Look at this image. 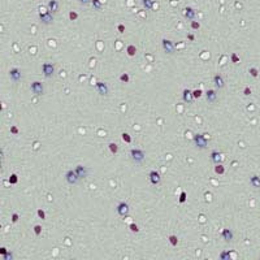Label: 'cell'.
Segmentation results:
<instances>
[{"label": "cell", "instance_id": "obj_5", "mask_svg": "<svg viewBox=\"0 0 260 260\" xmlns=\"http://www.w3.org/2000/svg\"><path fill=\"white\" fill-rule=\"evenodd\" d=\"M117 213L120 215V216H126V215L129 213V205L128 203H120L119 205H117Z\"/></svg>", "mask_w": 260, "mask_h": 260}, {"label": "cell", "instance_id": "obj_30", "mask_svg": "<svg viewBox=\"0 0 260 260\" xmlns=\"http://www.w3.org/2000/svg\"><path fill=\"white\" fill-rule=\"evenodd\" d=\"M9 182L11 183H16L17 182V176H16V174H12L11 178H9Z\"/></svg>", "mask_w": 260, "mask_h": 260}, {"label": "cell", "instance_id": "obj_11", "mask_svg": "<svg viewBox=\"0 0 260 260\" xmlns=\"http://www.w3.org/2000/svg\"><path fill=\"white\" fill-rule=\"evenodd\" d=\"M74 170L77 172V174H78V177H80V178H85V177L87 176V169L83 168L82 165H78V167L75 168Z\"/></svg>", "mask_w": 260, "mask_h": 260}, {"label": "cell", "instance_id": "obj_10", "mask_svg": "<svg viewBox=\"0 0 260 260\" xmlns=\"http://www.w3.org/2000/svg\"><path fill=\"white\" fill-rule=\"evenodd\" d=\"M150 180H151V182L153 183V185H158V183L160 182V180H161V178H160V174L158 173V172H155V170H152L150 173Z\"/></svg>", "mask_w": 260, "mask_h": 260}, {"label": "cell", "instance_id": "obj_28", "mask_svg": "<svg viewBox=\"0 0 260 260\" xmlns=\"http://www.w3.org/2000/svg\"><path fill=\"white\" fill-rule=\"evenodd\" d=\"M193 95H194V98H200V96H202V90H195V91H193Z\"/></svg>", "mask_w": 260, "mask_h": 260}, {"label": "cell", "instance_id": "obj_42", "mask_svg": "<svg viewBox=\"0 0 260 260\" xmlns=\"http://www.w3.org/2000/svg\"><path fill=\"white\" fill-rule=\"evenodd\" d=\"M250 92H251V90L249 89V87H246V89H244V95H249Z\"/></svg>", "mask_w": 260, "mask_h": 260}, {"label": "cell", "instance_id": "obj_35", "mask_svg": "<svg viewBox=\"0 0 260 260\" xmlns=\"http://www.w3.org/2000/svg\"><path fill=\"white\" fill-rule=\"evenodd\" d=\"M250 73H251V75L256 77V75H258V70H256L255 68H251V69H250Z\"/></svg>", "mask_w": 260, "mask_h": 260}, {"label": "cell", "instance_id": "obj_18", "mask_svg": "<svg viewBox=\"0 0 260 260\" xmlns=\"http://www.w3.org/2000/svg\"><path fill=\"white\" fill-rule=\"evenodd\" d=\"M185 16H186V18H189V20H193L195 17V11L193 9V8H186L185 9Z\"/></svg>", "mask_w": 260, "mask_h": 260}, {"label": "cell", "instance_id": "obj_6", "mask_svg": "<svg viewBox=\"0 0 260 260\" xmlns=\"http://www.w3.org/2000/svg\"><path fill=\"white\" fill-rule=\"evenodd\" d=\"M163 47H164V50L167 51L168 53H173L174 52V46H173V43H172L170 40L164 39V40H163Z\"/></svg>", "mask_w": 260, "mask_h": 260}, {"label": "cell", "instance_id": "obj_33", "mask_svg": "<svg viewBox=\"0 0 260 260\" xmlns=\"http://www.w3.org/2000/svg\"><path fill=\"white\" fill-rule=\"evenodd\" d=\"M186 200V193H181V196H180V202L181 203H183V202Z\"/></svg>", "mask_w": 260, "mask_h": 260}, {"label": "cell", "instance_id": "obj_27", "mask_svg": "<svg viewBox=\"0 0 260 260\" xmlns=\"http://www.w3.org/2000/svg\"><path fill=\"white\" fill-rule=\"evenodd\" d=\"M122 139L126 142V143H130V142H131V138H130V135L128 134V133H124L122 134Z\"/></svg>", "mask_w": 260, "mask_h": 260}, {"label": "cell", "instance_id": "obj_9", "mask_svg": "<svg viewBox=\"0 0 260 260\" xmlns=\"http://www.w3.org/2000/svg\"><path fill=\"white\" fill-rule=\"evenodd\" d=\"M96 89H98V91L100 95H107L108 94V86L105 83L103 82H98L96 83Z\"/></svg>", "mask_w": 260, "mask_h": 260}, {"label": "cell", "instance_id": "obj_25", "mask_svg": "<svg viewBox=\"0 0 260 260\" xmlns=\"http://www.w3.org/2000/svg\"><path fill=\"white\" fill-rule=\"evenodd\" d=\"M109 148H111V151L113 153H117V151H119V146H117L116 143H111L109 144Z\"/></svg>", "mask_w": 260, "mask_h": 260}, {"label": "cell", "instance_id": "obj_13", "mask_svg": "<svg viewBox=\"0 0 260 260\" xmlns=\"http://www.w3.org/2000/svg\"><path fill=\"white\" fill-rule=\"evenodd\" d=\"M222 238H224V239H225L226 242L232 241V239H233V232L229 230V229H224V230H222Z\"/></svg>", "mask_w": 260, "mask_h": 260}, {"label": "cell", "instance_id": "obj_32", "mask_svg": "<svg viewBox=\"0 0 260 260\" xmlns=\"http://www.w3.org/2000/svg\"><path fill=\"white\" fill-rule=\"evenodd\" d=\"M34 232H35V234H37V235H39V234H40V232H42V228H40L39 225H35Z\"/></svg>", "mask_w": 260, "mask_h": 260}, {"label": "cell", "instance_id": "obj_34", "mask_svg": "<svg viewBox=\"0 0 260 260\" xmlns=\"http://www.w3.org/2000/svg\"><path fill=\"white\" fill-rule=\"evenodd\" d=\"M121 81H124V82H129V75L128 74H122V75H121Z\"/></svg>", "mask_w": 260, "mask_h": 260}, {"label": "cell", "instance_id": "obj_19", "mask_svg": "<svg viewBox=\"0 0 260 260\" xmlns=\"http://www.w3.org/2000/svg\"><path fill=\"white\" fill-rule=\"evenodd\" d=\"M211 159H212V161H213V163L219 164V161L221 160V153L217 152V151H213V152L211 153Z\"/></svg>", "mask_w": 260, "mask_h": 260}, {"label": "cell", "instance_id": "obj_8", "mask_svg": "<svg viewBox=\"0 0 260 260\" xmlns=\"http://www.w3.org/2000/svg\"><path fill=\"white\" fill-rule=\"evenodd\" d=\"M40 20L43 23H51L53 21V16L51 14V12H46V13L40 14Z\"/></svg>", "mask_w": 260, "mask_h": 260}, {"label": "cell", "instance_id": "obj_26", "mask_svg": "<svg viewBox=\"0 0 260 260\" xmlns=\"http://www.w3.org/2000/svg\"><path fill=\"white\" fill-rule=\"evenodd\" d=\"M169 241H170V243L173 244V246H177L178 239H177V237H176V235H170V237H169Z\"/></svg>", "mask_w": 260, "mask_h": 260}, {"label": "cell", "instance_id": "obj_44", "mask_svg": "<svg viewBox=\"0 0 260 260\" xmlns=\"http://www.w3.org/2000/svg\"><path fill=\"white\" fill-rule=\"evenodd\" d=\"M17 220H18V216H17V215H16V213H14V215H13V221H14V222H16V221H17Z\"/></svg>", "mask_w": 260, "mask_h": 260}, {"label": "cell", "instance_id": "obj_12", "mask_svg": "<svg viewBox=\"0 0 260 260\" xmlns=\"http://www.w3.org/2000/svg\"><path fill=\"white\" fill-rule=\"evenodd\" d=\"M48 9H50L51 12H57L59 11V3L56 1V0H50V3H48Z\"/></svg>", "mask_w": 260, "mask_h": 260}, {"label": "cell", "instance_id": "obj_29", "mask_svg": "<svg viewBox=\"0 0 260 260\" xmlns=\"http://www.w3.org/2000/svg\"><path fill=\"white\" fill-rule=\"evenodd\" d=\"M191 28H193V29H195V30H196V29H199V28H200V23L196 22V21H193V22H191Z\"/></svg>", "mask_w": 260, "mask_h": 260}, {"label": "cell", "instance_id": "obj_37", "mask_svg": "<svg viewBox=\"0 0 260 260\" xmlns=\"http://www.w3.org/2000/svg\"><path fill=\"white\" fill-rule=\"evenodd\" d=\"M38 215L42 217V219H44V217H46V213H44V211H42V210L38 211Z\"/></svg>", "mask_w": 260, "mask_h": 260}, {"label": "cell", "instance_id": "obj_22", "mask_svg": "<svg viewBox=\"0 0 260 260\" xmlns=\"http://www.w3.org/2000/svg\"><path fill=\"white\" fill-rule=\"evenodd\" d=\"M126 51H128V53H129L130 56H134V55H135V52H137V48H135L134 46H128Z\"/></svg>", "mask_w": 260, "mask_h": 260}, {"label": "cell", "instance_id": "obj_3", "mask_svg": "<svg viewBox=\"0 0 260 260\" xmlns=\"http://www.w3.org/2000/svg\"><path fill=\"white\" fill-rule=\"evenodd\" d=\"M42 69H43V73H44V75H46V77H51V75L55 73V68H53V65L50 64V63H46V64H43Z\"/></svg>", "mask_w": 260, "mask_h": 260}, {"label": "cell", "instance_id": "obj_36", "mask_svg": "<svg viewBox=\"0 0 260 260\" xmlns=\"http://www.w3.org/2000/svg\"><path fill=\"white\" fill-rule=\"evenodd\" d=\"M130 229H131L133 232H138V226L135 225V224H131V225H130Z\"/></svg>", "mask_w": 260, "mask_h": 260}, {"label": "cell", "instance_id": "obj_14", "mask_svg": "<svg viewBox=\"0 0 260 260\" xmlns=\"http://www.w3.org/2000/svg\"><path fill=\"white\" fill-rule=\"evenodd\" d=\"M216 98H217L216 91H213V90H208L207 91V100L210 103H213L215 100H216Z\"/></svg>", "mask_w": 260, "mask_h": 260}, {"label": "cell", "instance_id": "obj_1", "mask_svg": "<svg viewBox=\"0 0 260 260\" xmlns=\"http://www.w3.org/2000/svg\"><path fill=\"white\" fill-rule=\"evenodd\" d=\"M65 178H66V181H68V182L70 183V185H75V183H77L78 181H80V177H78L77 172L73 170V169H70V170L66 172Z\"/></svg>", "mask_w": 260, "mask_h": 260}, {"label": "cell", "instance_id": "obj_40", "mask_svg": "<svg viewBox=\"0 0 260 260\" xmlns=\"http://www.w3.org/2000/svg\"><path fill=\"white\" fill-rule=\"evenodd\" d=\"M4 259H5V260H8V259H12V254L7 252V254H5V255H4Z\"/></svg>", "mask_w": 260, "mask_h": 260}, {"label": "cell", "instance_id": "obj_39", "mask_svg": "<svg viewBox=\"0 0 260 260\" xmlns=\"http://www.w3.org/2000/svg\"><path fill=\"white\" fill-rule=\"evenodd\" d=\"M11 131L13 133V134H17V133H18V130H17L16 126H12V128H11Z\"/></svg>", "mask_w": 260, "mask_h": 260}, {"label": "cell", "instance_id": "obj_24", "mask_svg": "<svg viewBox=\"0 0 260 260\" xmlns=\"http://www.w3.org/2000/svg\"><path fill=\"white\" fill-rule=\"evenodd\" d=\"M215 170H216V173L222 174L224 172H225V169H224V167H222L221 164H216V168H215Z\"/></svg>", "mask_w": 260, "mask_h": 260}, {"label": "cell", "instance_id": "obj_41", "mask_svg": "<svg viewBox=\"0 0 260 260\" xmlns=\"http://www.w3.org/2000/svg\"><path fill=\"white\" fill-rule=\"evenodd\" d=\"M90 1H91V0H80V3H81V4H85V5H86V4H89Z\"/></svg>", "mask_w": 260, "mask_h": 260}, {"label": "cell", "instance_id": "obj_43", "mask_svg": "<svg viewBox=\"0 0 260 260\" xmlns=\"http://www.w3.org/2000/svg\"><path fill=\"white\" fill-rule=\"evenodd\" d=\"M124 30H125L124 25H120V26H119V31H120V33H124Z\"/></svg>", "mask_w": 260, "mask_h": 260}, {"label": "cell", "instance_id": "obj_2", "mask_svg": "<svg viewBox=\"0 0 260 260\" xmlns=\"http://www.w3.org/2000/svg\"><path fill=\"white\" fill-rule=\"evenodd\" d=\"M131 159L134 160L135 163H142L144 160V153H143V151H141V150H138V148H133L131 150Z\"/></svg>", "mask_w": 260, "mask_h": 260}, {"label": "cell", "instance_id": "obj_17", "mask_svg": "<svg viewBox=\"0 0 260 260\" xmlns=\"http://www.w3.org/2000/svg\"><path fill=\"white\" fill-rule=\"evenodd\" d=\"M11 77H12V80L13 81H18L20 78H21V73H20V70L18 69H12L11 70Z\"/></svg>", "mask_w": 260, "mask_h": 260}, {"label": "cell", "instance_id": "obj_38", "mask_svg": "<svg viewBox=\"0 0 260 260\" xmlns=\"http://www.w3.org/2000/svg\"><path fill=\"white\" fill-rule=\"evenodd\" d=\"M232 60H233V63H238V57H237L235 53H233V55H232Z\"/></svg>", "mask_w": 260, "mask_h": 260}, {"label": "cell", "instance_id": "obj_21", "mask_svg": "<svg viewBox=\"0 0 260 260\" xmlns=\"http://www.w3.org/2000/svg\"><path fill=\"white\" fill-rule=\"evenodd\" d=\"M143 5L147 8V9H152V5H153V1L152 0H142Z\"/></svg>", "mask_w": 260, "mask_h": 260}, {"label": "cell", "instance_id": "obj_16", "mask_svg": "<svg viewBox=\"0 0 260 260\" xmlns=\"http://www.w3.org/2000/svg\"><path fill=\"white\" fill-rule=\"evenodd\" d=\"M193 98H194V95H193V92L190 91V90H185V91H183V100H185V102L191 103Z\"/></svg>", "mask_w": 260, "mask_h": 260}, {"label": "cell", "instance_id": "obj_4", "mask_svg": "<svg viewBox=\"0 0 260 260\" xmlns=\"http://www.w3.org/2000/svg\"><path fill=\"white\" fill-rule=\"evenodd\" d=\"M194 141H195L196 146L200 147V148H204L205 144H207V139H205V137H204V135H202V134H196L194 137Z\"/></svg>", "mask_w": 260, "mask_h": 260}, {"label": "cell", "instance_id": "obj_45", "mask_svg": "<svg viewBox=\"0 0 260 260\" xmlns=\"http://www.w3.org/2000/svg\"><path fill=\"white\" fill-rule=\"evenodd\" d=\"M187 38H189L190 40H194V35H193V34H189V35H187Z\"/></svg>", "mask_w": 260, "mask_h": 260}, {"label": "cell", "instance_id": "obj_7", "mask_svg": "<svg viewBox=\"0 0 260 260\" xmlns=\"http://www.w3.org/2000/svg\"><path fill=\"white\" fill-rule=\"evenodd\" d=\"M31 90L34 94H37V95H42L43 94V86H42V83L39 82H34L31 85Z\"/></svg>", "mask_w": 260, "mask_h": 260}, {"label": "cell", "instance_id": "obj_31", "mask_svg": "<svg viewBox=\"0 0 260 260\" xmlns=\"http://www.w3.org/2000/svg\"><path fill=\"white\" fill-rule=\"evenodd\" d=\"M78 17V14L75 13V12H70V13H69V18L70 20H75Z\"/></svg>", "mask_w": 260, "mask_h": 260}, {"label": "cell", "instance_id": "obj_15", "mask_svg": "<svg viewBox=\"0 0 260 260\" xmlns=\"http://www.w3.org/2000/svg\"><path fill=\"white\" fill-rule=\"evenodd\" d=\"M213 82H215V85H216V87H219V89L224 87V80H222L221 75H215V77H213Z\"/></svg>", "mask_w": 260, "mask_h": 260}, {"label": "cell", "instance_id": "obj_23", "mask_svg": "<svg viewBox=\"0 0 260 260\" xmlns=\"http://www.w3.org/2000/svg\"><path fill=\"white\" fill-rule=\"evenodd\" d=\"M91 3H92V7L95 8V9H100L102 8V3H100V0H91Z\"/></svg>", "mask_w": 260, "mask_h": 260}, {"label": "cell", "instance_id": "obj_20", "mask_svg": "<svg viewBox=\"0 0 260 260\" xmlns=\"http://www.w3.org/2000/svg\"><path fill=\"white\" fill-rule=\"evenodd\" d=\"M250 182H251V185H252L254 187H260V178H259L258 176L251 177Z\"/></svg>", "mask_w": 260, "mask_h": 260}]
</instances>
